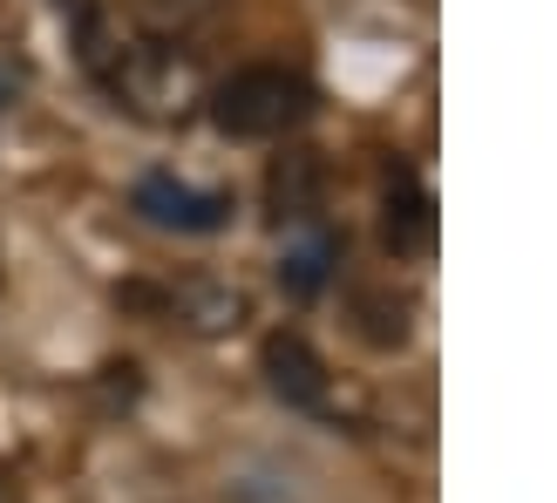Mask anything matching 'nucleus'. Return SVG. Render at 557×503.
Returning a JSON list of instances; mask_svg holds the SVG:
<instances>
[{
  "instance_id": "f257e3e1",
  "label": "nucleus",
  "mask_w": 557,
  "mask_h": 503,
  "mask_svg": "<svg viewBox=\"0 0 557 503\" xmlns=\"http://www.w3.org/2000/svg\"><path fill=\"white\" fill-rule=\"evenodd\" d=\"M96 75L109 82V96H116L129 116H150V123H184L190 109L205 102L198 62L171 41H123V48L96 54Z\"/></svg>"
},
{
  "instance_id": "f03ea898",
  "label": "nucleus",
  "mask_w": 557,
  "mask_h": 503,
  "mask_svg": "<svg viewBox=\"0 0 557 503\" xmlns=\"http://www.w3.org/2000/svg\"><path fill=\"white\" fill-rule=\"evenodd\" d=\"M306 109H313V89H306V75L278 69V62H259V69H238L211 89V123L225 136H286Z\"/></svg>"
},
{
  "instance_id": "7ed1b4c3",
  "label": "nucleus",
  "mask_w": 557,
  "mask_h": 503,
  "mask_svg": "<svg viewBox=\"0 0 557 503\" xmlns=\"http://www.w3.org/2000/svg\"><path fill=\"white\" fill-rule=\"evenodd\" d=\"M259 375H265V388L286 408L333 415V375H326V360H320V347L306 341V333H293V327L265 333V341H259Z\"/></svg>"
},
{
  "instance_id": "20e7f679",
  "label": "nucleus",
  "mask_w": 557,
  "mask_h": 503,
  "mask_svg": "<svg viewBox=\"0 0 557 503\" xmlns=\"http://www.w3.org/2000/svg\"><path fill=\"white\" fill-rule=\"evenodd\" d=\"M136 218H150L157 232H218L232 218V198L225 191H198V184H184L171 171H150V177H136Z\"/></svg>"
},
{
  "instance_id": "39448f33",
  "label": "nucleus",
  "mask_w": 557,
  "mask_h": 503,
  "mask_svg": "<svg viewBox=\"0 0 557 503\" xmlns=\"http://www.w3.org/2000/svg\"><path fill=\"white\" fill-rule=\"evenodd\" d=\"M326 205V163L313 150H278L265 163V211L272 225H313Z\"/></svg>"
},
{
  "instance_id": "423d86ee",
  "label": "nucleus",
  "mask_w": 557,
  "mask_h": 503,
  "mask_svg": "<svg viewBox=\"0 0 557 503\" xmlns=\"http://www.w3.org/2000/svg\"><path fill=\"white\" fill-rule=\"evenodd\" d=\"M171 314H177V327L218 341V333H238L252 320V299L238 286H225V279H184V286H171Z\"/></svg>"
},
{
  "instance_id": "0eeeda50",
  "label": "nucleus",
  "mask_w": 557,
  "mask_h": 503,
  "mask_svg": "<svg viewBox=\"0 0 557 503\" xmlns=\"http://www.w3.org/2000/svg\"><path fill=\"white\" fill-rule=\"evenodd\" d=\"M354 320H360V341H368V347L395 354V347H408V333H414V299L401 286H360L354 293Z\"/></svg>"
},
{
  "instance_id": "6e6552de",
  "label": "nucleus",
  "mask_w": 557,
  "mask_h": 503,
  "mask_svg": "<svg viewBox=\"0 0 557 503\" xmlns=\"http://www.w3.org/2000/svg\"><path fill=\"white\" fill-rule=\"evenodd\" d=\"M429 238H435V211H429V191H414V184L387 191V245H395L401 259H414V252H429Z\"/></svg>"
},
{
  "instance_id": "1a4fd4ad",
  "label": "nucleus",
  "mask_w": 557,
  "mask_h": 503,
  "mask_svg": "<svg viewBox=\"0 0 557 503\" xmlns=\"http://www.w3.org/2000/svg\"><path fill=\"white\" fill-rule=\"evenodd\" d=\"M225 503H299V483L286 477V469L259 463V469H238V477L225 483Z\"/></svg>"
},
{
  "instance_id": "9d476101",
  "label": "nucleus",
  "mask_w": 557,
  "mask_h": 503,
  "mask_svg": "<svg viewBox=\"0 0 557 503\" xmlns=\"http://www.w3.org/2000/svg\"><path fill=\"white\" fill-rule=\"evenodd\" d=\"M326 238H313V245H299V252H286V266H278V279H286V293H299V299H313L320 286H326Z\"/></svg>"
},
{
  "instance_id": "9b49d317",
  "label": "nucleus",
  "mask_w": 557,
  "mask_h": 503,
  "mask_svg": "<svg viewBox=\"0 0 557 503\" xmlns=\"http://www.w3.org/2000/svg\"><path fill=\"white\" fill-rule=\"evenodd\" d=\"M136 388H144V381H136L129 360H109V368H102V395H109V408H129Z\"/></svg>"
},
{
  "instance_id": "f8f14e48",
  "label": "nucleus",
  "mask_w": 557,
  "mask_h": 503,
  "mask_svg": "<svg viewBox=\"0 0 557 503\" xmlns=\"http://www.w3.org/2000/svg\"><path fill=\"white\" fill-rule=\"evenodd\" d=\"M225 8V0H150V14H163V21H205V14H218Z\"/></svg>"
},
{
  "instance_id": "ddd939ff",
  "label": "nucleus",
  "mask_w": 557,
  "mask_h": 503,
  "mask_svg": "<svg viewBox=\"0 0 557 503\" xmlns=\"http://www.w3.org/2000/svg\"><path fill=\"white\" fill-rule=\"evenodd\" d=\"M0 503H27V496H21V483H14V477H0Z\"/></svg>"
}]
</instances>
